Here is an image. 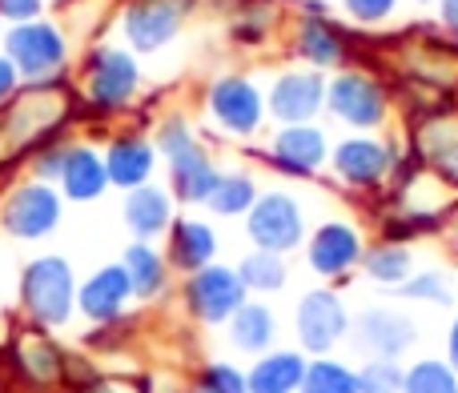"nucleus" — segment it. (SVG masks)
<instances>
[{"instance_id":"f257e3e1","label":"nucleus","mask_w":458,"mask_h":393,"mask_svg":"<svg viewBox=\"0 0 458 393\" xmlns=\"http://www.w3.org/2000/svg\"><path fill=\"white\" fill-rule=\"evenodd\" d=\"M406 141L390 133H342L330 145V181L350 196H382L406 165Z\"/></svg>"},{"instance_id":"f03ea898","label":"nucleus","mask_w":458,"mask_h":393,"mask_svg":"<svg viewBox=\"0 0 458 393\" xmlns=\"http://www.w3.org/2000/svg\"><path fill=\"white\" fill-rule=\"evenodd\" d=\"M326 117L346 133H390L394 85L362 61L346 64V69L326 77Z\"/></svg>"},{"instance_id":"7ed1b4c3","label":"nucleus","mask_w":458,"mask_h":393,"mask_svg":"<svg viewBox=\"0 0 458 393\" xmlns=\"http://www.w3.org/2000/svg\"><path fill=\"white\" fill-rule=\"evenodd\" d=\"M285 53L293 64L330 77L358 61V37L350 32V24L334 21L322 0H298L293 16L285 21Z\"/></svg>"},{"instance_id":"20e7f679","label":"nucleus","mask_w":458,"mask_h":393,"mask_svg":"<svg viewBox=\"0 0 458 393\" xmlns=\"http://www.w3.org/2000/svg\"><path fill=\"white\" fill-rule=\"evenodd\" d=\"M157 157H165L169 165V193L182 205H206L214 196L217 181H222V165L214 161V153L201 145V137L190 129L185 117H169L157 129Z\"/></svg>"},{"instance_id":"39448f33","label":"nucleus","mask_w":458,"mask_h":393,"mask_svg":"<svg viewBox=\"0 0 458 393\" xmlns=\"http://www.w3.org/2000/svg\"><path fill=\"white\" fill-rule=\"evenodd\" d=\"M242 225L253 249L277 253V257H298L314 221H310L306 196L285 189V185H269L253 201V209L242 217Z\"/></svg>"},{"instance_id":"423d86ee","label":"nucleus","mask_w":458,"mask_h":393,"mask_svg":"<svg viewBox=\"0 0 458 393\" xmlns=\"http://www.w3.org/2000/svg\"><path fill=\"white\" fill-rule=\"evenodd\" d=\"M366 245H370V233H366L358 221L322 217L318 225H310V237H306L298 257L306 261V269L318 277V285L342 289V285H350L358 273H362Z\"/></svg>"},{"instance_id":"0eeeda50","label":"nucleus","mask_w":458,"mask_h":393,"mask_svg":"<svg viewBox=\"0 0 458 393\" xmlns=\"http://www.w3.org/2000/svg\"><path fill=\"white\" fill-rule=\"evenodd\" d=\"M422 341V325L398 301H370L354 309L350 346L362 362H411Z\"/></svg>"},{"instance_id":"6e6552de","label":"nucleus","mask_w":458,"mask_h":393,"mask_svg":"<svg viewBox=\"0 0 458 393\" xmlns=\"http://www.w3.org/2000/svg\"><path fill=\"white\" fill-rule=\"evenodd\" d=\"M406 157L458 193V105H422L406 121Z\"/></svg>"},{"instance_id":"1a4fd4ad","label":"nucleus","mask_w":458,"mask_h":393,"mask_svg":"<svg viewBox=\"0 0 458 393\" xmlns=\"http://www.w3.org/2000/svg\"><path fill=\"white\" fill-rule=\"evenodd\" d=\"M350 325H354V309L334 285H314L293 301V349H301L306 357L338 354L350 341Z\"/></svg>"},{"instance_id":"9d476101","label":"nucleus","mask_w":458,"mask_h":393,"mask_svg":"<svg viewBox=\"0 0 458 393\" xmlns=\"http://www.w3.org/2000/svg\"><path fill=\"white\" fill-rule=\"evenodd\" d=\"M206 117L229 141H258L269 125L266 88L245 72H222L206 88Z\"/></svg>"},{"instance_id":"9b49d317","label":"nucleus","mask_w":458,"mask_h":393,"mask_svg":"<svg viewBox=\"0 0 458 393\" xmlns=\"http://www.w3.org/2000/svg\"><path fill=\"white\" fill-rule=\"evenodd\" d=\"M330 145L334 137L322 121H314V125H277L266 137L261 161L282 181H318L330 165Z\"/></svg>"},{"instance_id":"f8f14e48","label":"nucleus","mask_w":458,"mask_h":393,"mask_svg":"<svg viewBox=\"0 0 458 393\" xmlns=\"http://www.w3.org/2000/svg\"><path fill=\"white\" fill-rule=\"evenodd\" d=\"M269 125H314L326 117V72L306 64H285L269 77L266 88Z\"/></svg>"},{"instance_id":"ddd939ff","label":"nucleus","mask_w":458,"mask_h":393,"mask_svg":"<svg viewBox=\"0 0 458 393\" xmlns=\"http://www.w3.org/2000/svg\"><path fill=\"white\" fill-rule=\"evenodd\" d=\"M182 297H185V309H190V317L198 325H206V330H225L229 317L250 301V293H245V285H242V277H237L233 265L214 261V265H206V269L185 277Z\"/></svg>"},{"instance_id":"4468645a","label":"nucleus","mask_w":458,"mask_h":393,"mask_svg":"<svg viewBox=\"0 0 458 393\" xmlns=\"http://www.w3.org/2000/svg\"><path fill=\"white\" fill-rule=\"evenodd\" d=\"M193 0H133L125 8V40L137 53H157L182 32Z\"/></svg>"},{"instance_id":"2eb2a0df","label":"nucleus","mask_w":458,"mask_h":393,"mask_svg":"<svg viewBox=\"0 0 458 393\" xmlns=\"http://www.w3.org/2000/svg\"><path fill=\"white\" fill-rule=\"evenodd\" d=\"M222 253V237L206 217H174L165 233V261L177 273H198V269L214 265Z\"/></svg>"},{"instance_id":"dca6fc26","label":"nucleus","mask_w":458,"mask_h":393,"mask_svg":"<svg viewBox=\"0 0 458 393\" xmlns=\"http://www.w3.org/2000/svg\"><path fill=\"white\" fill-rule=\"evenodd\" d=\"M137 85H141V69L125 48H101L89 56V93L101 109H121L133 101Z\"/></svg>"},{"instance_id":"f3484780","label":"nucleus","mask_w":458,"mask_h":393,"mask_svg":"<svg viewBox=\"0 0 458 393\" xmlns=\"http://www.w3.org/2000/svg\"><path fill=\"white\" fill-rule=\"evenodd\" d=\"M225 333H229V346L253 362V357L277 349V341H282V322H277V309L269 305V301L250 297L233 317H229Z\"/></svg>"},{"instance_id":"a211bd4d","label":"nucleus","mask_w":458,"mask_h":393,"mask_svg":"<svg viewBox=\"0 0 458 393\" xmlns=\"http://www.w3.org/2000/svg\"><path fill=\"white\" fill-rule=\"evenodd\" d=\"M24 297H29V305L37 317H45V322H64V317H69V305H72L69 265L56 257L32 265L29 281H24Z\"/></svg>"},{"instance_id":"6ab92c4d","label":"nucleus","mask_w":458,"mask_h":393,"mask_svg":"<svg viewBox=\"0 0 458 393\" xmlns=\"http://www.w3.org/2000/svg\"><path fill=\"white\" fill-rule=\"evenodd\" d=\"M414 269H419V257H414V249L406 241L370 237L366 257H362V273H366V281H370L374 289H382V293H390V297H394V293L411 281Z\"/></svg>"},{"instance_id":"aec40b11","label":"nucleus","mask_w":458,"mask_h":393,"mask_svg":"<svg viewBox=\"0 0 458 393\" xmlns=\"http://www.w3.org/2000/svg\"><path fill=\"white\" fill-rule=\"evenodd\" d=\"M301 373H306V354L293 346H277L245 365L250 393H298Z\"/></svg>"},{"instance_id":"412c9836","label":"nucleus","mask_w":458,"mask_h":393,"mask_svg":"<svg viewBox=\"0 0 458 393\" xmlns=\"http://www.w3.org/2000/svg\"><path fill=\"white\" fill-rule=\"evenodd\" d=\"M153 169H157V145L145 141V137H121V141H113L109 157H105L109 185H117V189H125V193L149 185Z\"/></svg>"},{"instance_id":"4be33fe9","label":"nucleus","mask_w":458,"mask_h":393,"mask_svg":"<svg viewBox=\"0 0 458 393\" xmlns=\"http://www.w3.org/2000/svg\"><path fill=\"white\" fill-rule=\"evenodd\" d=\"M125 225L137 233V241L165 237L174 225V193L161 185H141L125 196Z\"/></svg>"},{"instance_id":"5701e85b","label":"nucleus","mask_w":458,"mask_h":393,"mask_svg":"<svg viewBox=\"0 0 458 393\" xmlns=\"http://www.w3.org/2000/svg\"><path fill=\"white\" fill-rule=\"evenodd\" d=\"M121 269H125L129 285H133V297H141V301H153L169 289V261L161 249H153V241L129 245Z\"/></svg>"},{"instance_id":"b1692460","label":"nucleus","mask_w":458,"mask_h":393,"mask_svg":"<svg viewBox=\"0 0 458 393\" xmlns=\"http://www.w3.org/2000/svg\"><path fill=\"white\" fill-rule=\"evenodd\" d=\"M237 277H242L245 293L250 297H261L269 301L274 293H282L290 285V257H277V253H266V249H250L237 257Z\"/></svg>"},{"instance_id":"393cba45","label":"nucleus","mask_w":458,"mask_h":393,"mask_svg":"<svg viewBox=\"0 0 458 393\" xmlns=\"http://www.w3.org/2000/svg\"><path fill=\"white\" fill-rule=\"evenodd\" d=\"M129 297H133V285H129L125 269L109 265L81 289V309H85L89 317H97V322H113V317H121Z\"/></svg>"},{"instance_id":"a878e982","label":"nucleus","mask_w":458,"mask_h":393,"mask_svg":"<svg viewBox=\"0 0 458 393\" xmlns=\"http://www.w3.org/2000/svg\"><path fill=\"white\" fill-rule=\"evenodd\" d=\"M13 56L24 64L29 72H53L64 61V40L56 37L48 24H29V29L13 32Z\"/></svg>"},{"instance_id":"bb28decb","label":"nucleus","mask_w":458,"mask_h":393,"mask_svg":"<svg viewBox=\"0 0 458 393\" xmlns=\"http://www.w3.org/2000/svg\"><path fill=\"white\" fill-rule=\"evenodd\" d=\"M261 196V181L258 173H250V169H222V181H217L214 196L206 201V209L214 213V217H245V213L253 209V201Z\"/></svg>"},{"instance_id":"cd10ccee","label":"nucleus","mask_w":458,"mask_h":393,"mask_svg":"<svg viewBox=\"0 0 458 393\" xmlns=\"http://www.w3.org/2000/svg\"><path fill=\"white\" fill-rule=\"evenodd\" d=\"M298 393H358V365L338 354L306 357Z\"/></svg>"},{"instance_id":"c85d7f7f","label":"nucleus","mask_w":458,"mask_h":393,"mask_svg":"<svg viewBox=\"0 0 458 393\" xmlns=\"http://www.w3.org/2000/svg\"><path fill=\"white\" fill-rule=\"evenodd\" d=\"M61 181L64 193L77 196V201H89V196H101L105 185H109V173H105V161L89 149H72L69 157L61 161Z\"/></svg>"},{"instance_id":"c756f323","label":"nucleus","mask_w":458,"mask_h":393,"mask_svg":"<svg viewBox=\"0 0 458 393\" xmlns=\"http://www.w3.org/2000/svg\"><path fill=\"white\" fill-rule=\"evenodd\" d=\"M394 301H406V305H430V309H451L454 305V281L446 269L427 265L414 269L411 281L394 293Z\"/></svg>"},{"instance_id":"7c9ffc66","label":"nucleus","mask_w":458,"mask_h":393,"mask_svg":"<svg viewBox=\"0 0 458 393\" xmlns=\"http://www.w3.org/2000/svg\"><path fill=\"white\" fill-rule=\"evenodd\" d=\"M56 225V196L48 189H24L13 196V205H8V229L13 233H45V229Z\"/></svg>"},{"instance_id":"2f4dec72","label":"nucleus","mask_w":458,"mask_h":393,"mask_svg":"<svg viewBox=\"0 0 458 393\" xmlns=\"http://www.w3.org/2000/svg\"><path fill=\"white\" fill-rule=\"evenodd\" d=\"M403 393H458V373L446 357L419 354L403 365Z\"/></svg>"},{"instance_id":"473e14b6","label":"nucleus","mask_w":458,"mask_h":393,"mask_svg":"<svg viewBox=\"0 0 458 393\" xmlns=\"http://www.w3.org/2000/svg\"><path fill=\"white\" fill-rule=\"evenodd\" d=\"M282 24V4L277 0H237L233 13V40L242 45H261L269 32Z\"/></svg>"},{"instance_id":"72a5a7b5","label":"nucleus","mask_w":458,"mask_h":393,"mask_svg":"<svg viewBox=\"0 0 458 393\" xmlns=\"http://www.w3.org/2000/svg\"><path fill=\"white\" fill-rule=\"evenodd\" d=\"M342 16H346L350 29H382V24H390L398 16V8H403V0H338Z\"/></svg>"},{"instance_id":"f704fd0d","label":"nucleus","mask_w":458,"mask_h":393,"mask_svg":"<svg viewBox=\"0 0 458 393\" xmlns=\"http://www.w3.org/2000/svg\"><path fill=\"white\" fill-rule=\"evenodd\" d=\"M193 393H250L245 370L233 362H206L198 370V386Z\"/></svg>"},{"instance_id":"c9c22d12","label":"nucleus","mask_w":458,"mask_h":393,"mask_svg":"<svg viewBox=\"0 0 458 393\" xmlns=\"http://www.w3.org/2000/svg\"><path fill=\"white\" fill-rule=\"evenodd\" d=\"M406 362H358V393H403Z\"/></svg>"},{"instance_id":"e433bc0d","label":"nucleus","mask_w":458,"mask_h":393,"mask_svg":"<svg viewBox=\"0 0 458 393\" xmlns=\"http://www.w3.org/2000/svg\"><path fill=\"white\" fill-rule=\"evenodd\" d=\"M435 24H438V32H443L446 40H454L458 45V0H438L435 4Z\"/></svg>"},{"instance_id":"4c0bfd02","label":"nucleus","mask_w":458,"mask_h":393,"mask_svg":"<svg viewBox=\"0 0 458 393\" xmlns=\"http://www.w3.org/2000/svg\"><path fill=\"white\" fill-rule=\"evenodd\" d=\"M443 357L454 365V373H458V309L451 314V322H446V333H443Z\"/></svg>"},{"instance_id":"58836bf2","label":"nucleus","mask_w":458,"mask_h":393,"mask_svg":"<svg viewBox=\"0 0 458 393\" xmlns=\"http://www.w3.org/2000/svg\"><path fill=\"white\" fill-rule=\"evenodd\" d=\"M0 8H4L8 16H29L32 8H37V0H0Z\"/></svg>"},{"instance_id":"ea45409f","label":"nucleus","mask_w":458,"mask_h":393,"mask_svg":"<svg viewBox=\"0 0 458 393\" xmlns=\"http://www.w3.org/2000/svg\"><path fill=\"white\" fill-rule=\"evenodd\" d=\"M8 88H13V69H8V64L0 61V96H4Z\"/></svg>"},{"instance_id":"a19ab883","label":"nucleus","mask_w":458,"mask_h":393,"mask_svg":"<svg viewBox=\"0 0 458 393\" xmlns=\"http://www.w3.org/2000/svg\"><path fill=\"white\" fill-rule=\"evenodd\" d=\"M89 393H117V389L105 386V381H93V386H89Z\"/></svg>"},{"instance_id":"79ce46f5","label":"nucleus","mask_w":458,"mask_h":393,"mask_svg":"<svg viewBox=\"0 0 458 393\" xmlns=\"http://www.w3.org/2000/svg\"><path fill=\"white\" fill-rule=\"evenodd\" d=\"M414 4H438V0H414Z\"/></svg>"},{"instance_id":"37998d69","label":"nucleus","mask_w":458,"mask_h":393,"mask_svg":"<svg viewBox=\"0 0 458 393\" xmlns=\"http://www.w3.org/2000/svg\"><path fill=\"white\" fill-rule=\"evenodd\" d=\"M451 229H458V217H454V221H451Z\"/></svg>"}]
</instances>
